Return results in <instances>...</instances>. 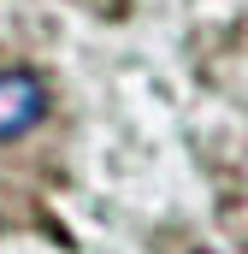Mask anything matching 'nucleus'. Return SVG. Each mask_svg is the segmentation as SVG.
Returning a JSON list of instances; mask_svg holds the SVG:
<instances>
[{
  "instance_id": "nucleus-2",
  "label": "nucleus",
  "mask_w": 248,
  "mask_h": 254,
  "mask_svg": "<svg viewBox=\"0 0 248 254\" xmlns=\"http://www.w3.org/2000/svg\"><path fill=\"white\" fill-rule=\"evenodd\" d=\"M195 254H213V249H195Z\"/></svg>"
},
{
  "instance_id": "nucleus-1",
  "label": "nucleus",
  "mask_w": 248,
  "mask_h": 254,
  "mask_svg": "<svg viewBox=\"0 0 248 254\" xmlns=\"http://www.w3.org/2000/svg\"><path fill=\"white\" fill-rule=\"evenodd\" d=\"M42 113H48V89H42V77L24 71V65L0 71V142H18L24 130H36Z\"/></svg>"
}]
</instances>
